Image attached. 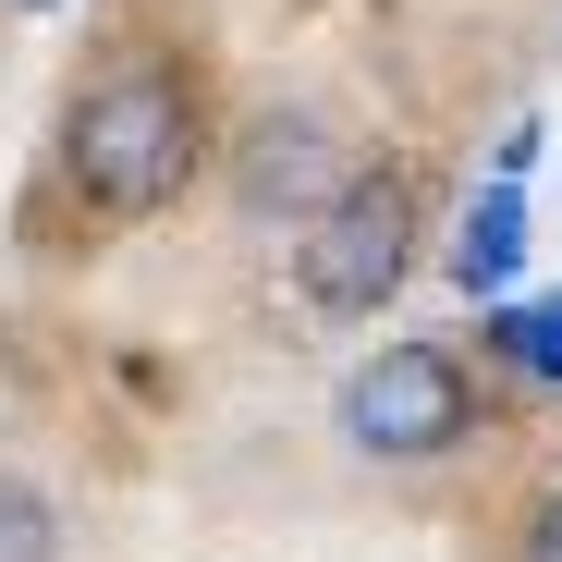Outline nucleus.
<instances>
[{
    "instance_id": "1",
    "label": "nucleus",
    "mask_w": 562,
    "mask_h": 562,
    "mask_svg": "<svg viewBox=\"0 0 562 562\" xmlns=\"http://www.w3.org/2000/svg\"><path fill=\"white\" fill-rule=\"evenodd\" d=\"M61 171H74V196L99 221L171 209L183 171H196V86L171 61H111L99 86H74V111H61Z\"/></svg>"
},
{
    "instance_id": "2",
    "label": "nucleus",
    "mask_w": 562,
    "mask_h": 562,
    "mask_svg": "<svg viewBox=\"0 0 562 562\" xmlns=\"http://www.w3.org/2000/svg\"><path fill=\"white\" fill-rule=\"evenodd\" d=\"M404 257H416V171H355L342 196L306 221L294 281H306L318 318H380V294L404 281Z\"/></svg>"
},
{
    "instance_id": "3",
    "label": "nucleus",
    "mask_w": 562,
    "mask_h": 562,
    "mask_svg": "<svg viewBox=\"0 0 562 562\" xmlns=\"http://www.w3.org/2000/svg\"><path fill=\"white\" fill-rule=\"evenodd\" d=\"M464 416H477V380H464L452 342H380L342 380V440L380 452V464H428L464 440Z\"/></svg>"
},
{
    "instance_id": "4",
    "label": "nucleus",
    "mask_w": 562,
    "mask_h": 562,
    "mask_svg": "<svg viewBox=\"0 0 562 562\" xmlns=\"http://www.w3.org/2000/svg\"><path fill=\"white\" fill-rule=\"evenodd\" d=\"M355 171H367V159H342V135H330V123H306V111H269V123L245 135V209L306 233V221L342 196Z\"/></svg>"
},
{
    "instance_id": "5",
    "label": "nucleus",
    "mask_w": 562,
    "mask_h": 562,
    "mask_svg": "<svg viewBox=\"0 0 562 562\" xmlns=\"http://www.w3.org/2000/svg\"><path fill=\"white\" fill-rule=\"evenodd\" d=\"M526 269V183H477V196H464V221H452V281L464 294H502V281Z\"/></svg>"
},
{
    "instance_id": "6",
    "label": "nucleus",
    "mask_w": 562,
    "mask_h": 562,
    "mask_svg": "<svg viewBox=\"0 0 562 562\" xmlns=\"http://www.w3.org/2000/svg\"><path fill=\"white\" fill-rule=\"evenodd\" d=\"M514 367H526V380H550L562 392V294H538V306H502V330H490Z\"/></svg>"
},
{
    "instance_id": "7",
    "label": "nucleus",
    "mask_w": 562,
    "mask_h": 562,
    "mask_svg": "<svg viewBox=\"0 0 562 562\" xmlns=\"http://www.w3.org/2000/svg\"><path fill=\"white\" fill-rule=\"evenodd\" d=\"M0 562H61V514L25 477H0Z\"/></svg>"
},
{
    "instance_id": "8",
    "label": "nucleus",
    "mask_w": 562,
    "mask_h": 562,
    "mask_svg": "<svg viewBox=\"0 0 562 562\" xmlns=\"http://www.w3.org/2000/svg\"><path fill=\"white\" fill-rule=\"evenodd\" d=\"M526 562H562V490L538 502V538H526Z\"/></svg>"
},
{
    "instance_id": "9",
    "label": "nucleus",
    "mask_w": 562,
    "mask_h": 562,
    "mask_svg": "<svg viewBox=\"0 0 562 562\" xmlns=\"http://www.w3.org/2000/svg\"><path fill=\"white\" fill-rule=\"evenodd\" d=\"M25 13H49V0H25Z\"/></svg>"
}]
</instances>
